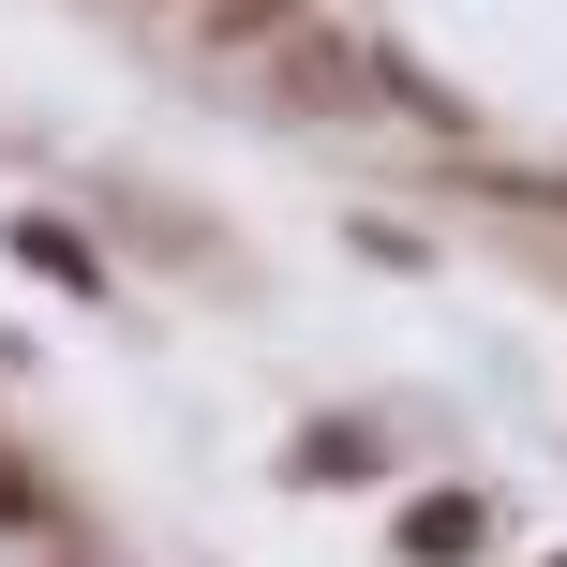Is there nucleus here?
Here are the masks:
<instances>
[{
	"label": "nucleus",
	"mask_w": 567,
	"mask_h": 567,
	"mask_svg": "<svg viewBox=\"0 0 567 567\" xmlns=\"http://www.w3.org/2000/svg\"><path fill=\"white\" fill-rule=\"evenodd\" d=\"M269 75H284V105H359V90H373V60L343 45V30H299V45L269 60Z\"/></svg>",
	"instance_id": "1"
},
{
	"label": "nucleus",
	"mask_w": 567,
	"mask_h": 567,
	"mask_svg": "<svg viewBox=\"0 0 567 567\" xmlns=\"http://www.w3.org/2000/svg\"><path fill=\"white\" fill-rule=\"evenodd\" d=\"M403 553H478V508H463V493H433V508H403Z\"/></svg>",
	"instance_id": "2"
},
{
	"label": "nucleus",
	"mask_w": 567,
	"mask_h": 567,
	"mask_svg": "<svg viewBox=\"0 0 567 567\" xmlns=\"http://www.w3.org/2000/svg\"><path fill=\"white\" fill-rule=\"evenodd\" d=\"M299 0H209V30H284Z\"/></svg>",
	"instance_id": "3"
},
{
	"label": "nucleus",
	"mask_w": 567,
	"mask_h": 567,
	"mask_svg": "<svg viewBox=\"0 0 567 567\" xmlns=\"http://www.w3.org/2000/svg\"><path fill=\"white\" fill-rule=\"evenodd\" d=\"M0 523H30V478H16V463H0Z\"/></svg>",
	"instance_id": "4"
}]
</instances>
